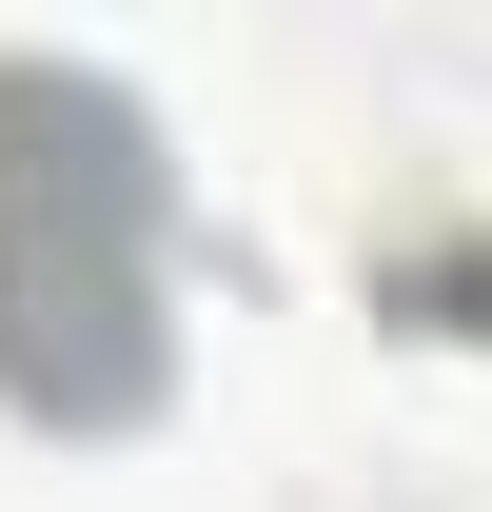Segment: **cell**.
Instances as JSON below:
<instances>
[{
  "label": "cell",
  "instance_id": "6da1fadb",
  "mask_svg": "<svg viewBox=\"0 0 492 512\" xmlns=\"http://www.w3.org/2000/svg\"><path fill=\"white\" fill-rule=\"evenodd\" d=\"M158 138H138L119 79L79 60H0V394L60 414V434H119L158 394Z\"/></svg>",
  "mask_w": 492,
  "mask_h": 512
}]
</instances>
